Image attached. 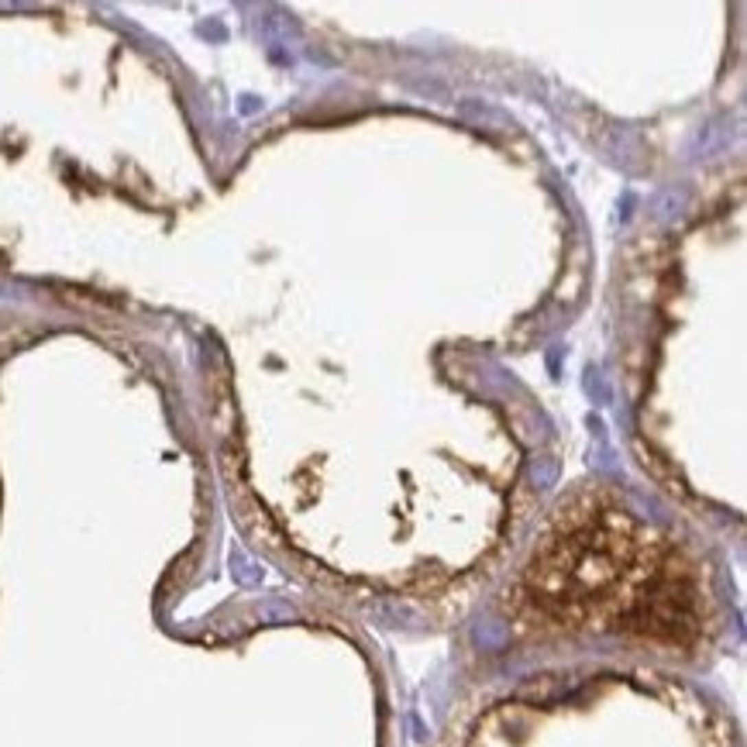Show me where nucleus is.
Segmentation results:
<instances>
[{
	"label": "nucleus",
	"mask_w": 747,
	"mask_h": 747,
	"mask_svg": "<svg viewBox=\"0 0 747 747\" xmlns=\"http://www.w3.org/2000/svg\"><path fill=\"white\" fill-rule=\"evenodd\" d=\"M548 551L555 562L531 572L541 606L613 617L620 627L668 637L685 620L675 613V586L685 589V575L634 541L623 520L582 524Z\"/></svg>",
	"instance_id": "f257e3e1"
}]
</instances>
